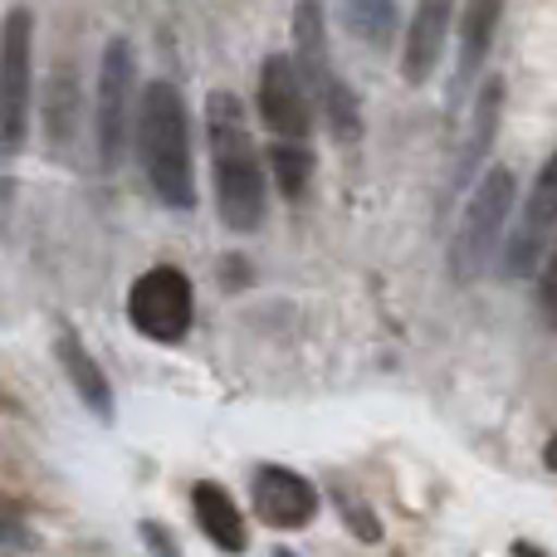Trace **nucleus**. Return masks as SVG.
I'll return each instance as SVG.
<instances>
[{
    "label": "nucleus",
    "instance_id": "b1692460",
    "mask_svg": "<svg viewBox=\"0 0 557 557\" xmlns=\"http://www.w3.org/2000/svg\"><path fill=\"white\" fill-rule=\"evenodd\" d=\"M543 465H548V470L557 474V431L548 435V445H543Z\"/></svg>",
    "mask_w": 557,
    "mask_h": 557
},
{
    "label": "nucleus",
    "instance_id": "423d86ee",
    "mask_svg": "<svg viewBox=\"0 0 557 557\" xmlns=\"http://www.w3.org/2000/svg\"><path fill=\"white\" fill-rule=\"evenodd\" d=\"M35 103V10L5 5L0 15V157H15Z\"/></svg>",
    "mask_w": 557,
    "mask_h": 557
},
{
    "label": "nucleus",
    "instance_id": "7ed1b4c3",
    "mask_svg": "<svg viewBox=\"0 0 557 557\" xmlns=\"http://www.w3.org/2000/svg\"><path fill=\"white\" fill-rule=\"evenodd\" d=\"M294 64L304 74L313 108L323 113L327 133L337 143H357L362 137V103H357L352 84L333 69V54H327V10L313 5V0L294 10Z\"/></svg>",
    "mask_w": 557,
    "mask_h": 557
},
{
    "label": "nucleus",
    "instance_id": "9d476101",
    "mask_svg": "<svg viewBox=\"0 0 557 557\" xmlns=\"http://www.w3.org/2000/svg\"><path fill=\"white\" fill-rule=\"evenodd\" d=\"M250 499L264 529H278V533L308 529L318 519V509H323L318 484L304 480L298 470H288V465H260L250 474Z\"/></svg>",
    "mask_w": 557,
    "mask_h": 557
},
{
    "label": "nucleus",
    "instance_id": "aec40b11",
    "mask_svg": "<svg viewBox=\"0 0 557 557\" xmlns=\"http://www.w3.org/2000/svg\"><path fill=\"white\" fill-rule=\"evenodd\" d=\"M539 318H543V327L557 333V245H553L548 264L539 270Z\"/></svg>",
    "mask_w": 557,
    "mask_h": 557
},
{
    "label": "nucleus",
    "instance_id": "f3484780",
    "mask_svg": "<svg viewBox=\"0 0 557 557\" xmlns=\"http://www.w3.org/2000/svg\"><path fill=\"white\" fill-rule=\"evenodd\" d=\"M313 172H318V157L308 143H274L270 147V176L284 201H304L308 186H313Z\"/></svg>",
    "mask_w": 557,
    "mask_h": 557
},
{
    "label": "nucleus",
    "instance_id": "dca6fc26",
    "mask_svg": "<svg viewBox=\"0 0 557 557\" xmlns=\"http://www.w3.org/2000/svg\"><path fill=\"white\" fill-rule=\"evenodd\" d=\"M337 15H343V25L357 35V45L376 49V54L392 45L396 25H401V5H396V0H352V5H343Z\"/></svg>",
    "mask_w": 557,
    "mask_h": 557
},
{
    "label": "nucleus",
    "instance_id": "412c9836",
    "mask_svg": "<svg viewBox=\"0 0 557 557\" xmlns=\"http://www.w3.org/2000/svg\"><path fill=\"white\" fill-rule=\"evenodd\" d=\"M137 539L147 543V553H152V557H182V543H176V533L166 529V523H157V519L137 523Z\"/></svg>",
    "mask_w": 557,
    "mask_h": 557
},
{
    "label": "nucleus",
    "instance_id": "ddd939ff",
    "mask_svg": "<svg viewBox=\"0 0 557 557\" xmlns=\"http://www.w3.org/2000/svg\"><path fill=\"white\" fill-rule=\"evenodd\" d=\"M499 117H504V78H490V84L480 88V98H474L470 108V137H465L460 147V162H455V176H450V191H465L474 182H480V166L484 157L494 152V137H499Z\"/></svg>",
    "mask_w": 557,
    "mask_h": 557
},
{
    "label": "nucleus",
    "instance_id": "6e6552de",
    "mask_svg": "<svg viewBox=\"0 0 557 557\" xmlns=\"http://www.w3.org/2000/svg\"><path fill=\"white\" fill-rule=\"evenodd\" d=\"M557 231V147L548 152V162L533 176V191L523 201L519 221H513L509 240H504V274L509 278H529L543 260V245L553 240Z\"/></svg>",
    "mask_w": 557,
    "mask_h": 557
},
{
    "label": "nucleus",
    "instance_id": "2eb2a0df",
    "mask_svg": "<svg viewBox=\"0 0 557 557\" xmlns=\"http://www.w3.org/2000/svg\"><path fill=\"white\" fill-rule=\"evenodd\" d=\"M499 20H504V5H494V0H474V5L460 10V59H455L450 108H460L465 88L480 78L484 59H490V49H494V29H499Z\"/></svg>",
    "mask_w": 557,
    "mask_h": 557
},
{
    "label": "nucleus",
    "instance_id": "4468645a",
    "mask_svg": "<svg viewBox=\"0 0 557 557\" xmlns=\"http://www.w3.org/2000/svg\"><path fill=\"white\" fill-rule=\"evenodd\" d=\"M191 513H196V529L215 543L225 557H240L250 548V529H245V513L240 504L231 499V490L215 480H196L191 484Z\"/></svg>",
    "mask_w": 557,
    "mask_h": 557
},
{
    "label": "nucleus",
    "instance_id": "f03ea898",
    "mask_svg": "<svg viewBox=\"0 0 557 557\" xmlns=\"http://www.w3.org/2000/svg\"><path fill=\"white\" fill-rule=\"evenodd\" d=\"M137 162L147 186L166 211H191L196 206V162H191V117L186 98L172 78H152L143 88L137 108Z\"/></svg>",
    "mask_w": 557,
    "mask_h": 557
},
{
    "label": "nucleus",
    "instance_id": "39448f33",
    "mask_svg": "<svg viewBox=\"0 0 557 557\" xmlns=\"http://www.w3.org/2000/svg\"><path fill=\"white\" fill-rule=\"evenodd\" d=\"M137 49L127 35L108 39L103 59H98V88H94V147L98 166L117 172L127 157V143H137Z\"/></svg>",
    "mask_w": 557,
    "mask_h": 557
},
{
    "label": "nucleus",
    "instance_id": "393cba45",
    "mask_svg": "<svg viewBox=\"0 0 557 557\" xmlns=\"http://www.w3.org/2000/svg\"><path fill=\"white\" fill-rule=\"evenodd\" d=\"M278 557H294V553H278Z\"/></svg>",
    "mask_w": 557,
    "mask_h": 557
},
{
    "label": "nucleus",
    "instance_id": "f8f14e48",
    "mask_svg": "<svg viewBox=\"0 0 557 557\" xmlns=\"http://www.w3.org/2000/svg\"><path fill=\"white\" fill-rule=\"evenodd\" d=\"M450 25H455V5H445V0L416 5L411 29H406V54H401V78L411 88H421L435 74V64L445 54V39H450Z\"/></svg>",
    "mask_w": 557,
    "mask_h": 557
},
{
    "label": "nucleus",
    "instance_id": "9b49d317",
    "mask_svg": "<svg viewBox=\"0 0 557 557\" xmlns=\"http://www.w3.org/2000/svg\"><path fill=\"white\" fill-rule=\"evenodd\" d=\"M54 357L59 367H64V382L74 386V396L84 401V411L94 416V421L113 425L117 421V401H113V386H108L103 367H98V357L84 347V337L74 333V327H64V333L54 337Z\"/></svg>",
    "mask_w": 557,
    "mask_h": 557
},
{
    "label": "nucleus",
    "instance_id": "20e7f679",
    "mask_svg": "<svg viewBox=\"0 0 557 557\" xmlns=\"http://www.w3.org/2000/svg\"><path fill=\"white\" fill-rule=\"evenodd\" d=\"M519 206V182H513L509 166H490V172L474 182L470 201H465V215L450 235V274L460 284L480 278L494 264V255H504V240H509V215Z\"/></svg>",
    "mask_w": 557,
    "mask_h": 557
},
{
    "label": "nucleus",
    "instance_id": "6ab92c4d",
    "mask_svg": "<svg viewBox=\"0 0 557 557\" xmlns=\"http://www.w3.org/2000/svg\"><path fill=\"white\" fill-rule=\"evenodd\" d=\"M333 499H337V509H343L347 529H352L357 539H362V543H382V519H376V513L367 509L357 494H347V490H337V484H333Z\"/></svg>",
    "mask_w": 557,
    "mask_h": 557
},
{
    "label": "nucleus",
    "instance_id": "5701e85b",
    "mask_svg": "<svg viewBox=\"0 0 557 557\" xmlns=\"http://www.w3.org/2000/svg\"><path fill=\"white\" fill-rule=\"evenodd\" d=\"M509 557H553V553H543V548H539V543L519 539V543H513V548H509Z\"/></svg>",
    "mask_w": 557,
    "mask_h": 557
},
{
    "label": "nucleus",
    "instance_id": "4be33fe9",
    "mask_svg": "<svg viewBox=\"0 0 557 557\" xmlns=\"http://www.w3.org/2000/svg\"><path fill=\"white\" fill-rule=\"evenodd\" d=\"M0 548H29V529L0 504Z\"/></svg>",
    "mask_w": 557,
    "mask_h": 557
},
{
    "label": "nucleus",
    "instance_id": "0eeeda50",
    "mask_svg": "<svg viewBox=\"0 0 557 557\" xmlns=\"http://www.w3.org/2000/svg\"><path fill=\"white\" fill-rule=\"evenodd\" d=\"M127 323L152 343H182L196 323V284L176 264H157V270L137 274L127 288Z\"/></svg>",
    "mask_w": 557,
    "mask_h": 557
},
{
    "label": "nucleus",
    "instance_id": "a211bd4d",
    "mask_svg": "<svg viewBox=\"0 0 557 557\" xmlns=\"http://www.w3.org/2000/svg\"><path fill=\"white\" fill-rule=\"evenodd\" d=\"M49 147H69L74 143V113H78V98H74V84L69 78H54L49 84Z\"/></svg>",
    "mask_w": 557,
    "mask_h": 557
},
{
    "label": "nucleus",
    "instance_id": "f257e3e1",
    "mask_svg": "<svg viewBox=\"0 0 557 557\" xmlns=\"http://www.w3.org/2000/svg\"><path fill=\"white\" fill-rule=\"evenodd\" d=\"M206 147H211L215 215H221L225 231L255 235L270 221V172L260 162L245 103L231 88H215L206 98Z\"/></svg>",
    "mask_w": 557,
    "mask_h": 557
},
{
    "label": "nucleus",
    "instance_id": "1a4fd4ad",
    "mask_svg": "<svg viewBox=\"0 0 557 557\" xmlns=\"http://www.w3.org/2000/svg\"><path fill=\"white\" fill-rule=\"evenodd\" d=\"M260 117L278 143H308L313 137V98L304 88L294 54H264L260 64Z\"/></svg>",
    "mask_w": 557,
    "mask_h": 557
}]
</instances>
